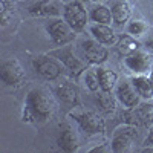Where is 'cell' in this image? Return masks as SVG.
Segmentation results:
<instances>
[{
	"instance_id": "603a6c76",
	"label": "cell",
	"mask_w": 153,
	"mask_h": 153,
	"mask_svg": "<svg viewBox=\"0 0 153 153\" xmlns=\"http://www.w3.org/2000/svg\"><path fill=\"white\" fill-rule=\"evenodd\" d=\"M84 83H86L89 91H92V92L98 91V89H100V81H98L97 69L95 71H86V74H84Z\"/></svg>"
},
{
	"instance_id": "cb8c5ba5",
	"label": "cell",
	"mask_w": 153,
	"mask_h": 153,
	"mask_svg": "<svg viewBox=\"0 0 153 153\" xmlns=\"http://www.w3.org/2000/svg\"><path fill=\"white\" fill-rule=\"evenodd\" d=\"M144 146H146V149L153 147V127H150V130H149V133L144 139Z\"/></svg>"
},
{
	"instance_id": "7a4b0ae2",
	"label": "cell",
	"mask_w": 153,
	"mask_h": 153,
	"mask_svg": "<svg viewBox=\"0 0 153 153\" xmlns=\"http://www.w3.org/2000/svg\"><path fill=\"white\" fill-rule=\"evenodd\" d=\"M71 117L76 121L81 132L86 135H98L106 130V123L100 115L94 110H81V112H72Z\"/></svg>"
},
{
	"instance_id": "30bf717a",
	"label": "cell",
	"mask_w": 153,
	"mask_h": 153,
	"mask_svg": "<svg viewBox=\"0 0 153 153\" xmlns=\"http://www.w3.org/2000/svg\"><path fill=\"white\" fill-rule=\"evenodd\" d=\"M28 11L32 17H58L65 11V6H61L58 0H40L31 5Z\"/></svg>"
},
{
	"instance_id": "5bb4252c",
	"label": "cell",
	"mask_w": 153,
	"mask_h": 153,
	"mask_svg": "<svg viewBox=\"0 0 153 153\" xmlns=\"http://www.w3.org/2000/svg\"><path fill=\"white\" fill-rule=\"evenodd\" d=\"M91 34H92V37L95 38L97 42L103 43L106 46L117 45V42H118V35L115 34V31L110 28V25L95 23V25L91 26Z\"/></svg>"
},
{
	"instance_id": "2e32d148",
	"label": "cell",
	"mask_w": 153,
	"mask_h": 153,
	"mask_svg": "<svg viewBox=\"0 0 153 153\" xmlns=\"http://www.w3.org/2000/svg\"><path fill=\"white\" fill-rule=\"evenodd\" d=\"M112 11V17H113V23L118 25V26H123L126 25V22H129L130 14H132V9L130 5L127 0H115L110 6Z\"/></svg>"
},
{
	"instance_id": "9a60e30c",
	"label": "cell",
	"mask_w": 153,
	"mask_h": 153,
	"mask_svg": "<svg viewBox=\"0 0 153 153\" xmlns=\"http://www.w3.org/2000/svg\"><path fill=\"white\" fill-rule=\"evenodd\" d=\"M132 84L143 100H147V101L153 100V78L152 76H147L146 74L135 75L132 78Z\"/></svg>"
},
{
	"instance_id": "3957f363",
	"label": "cell",
	"mask_w": 153,
	"mask_h": 153,
	"mask_svg": "<svg viewBox=\"0 0 153 153\" xmlns=\"http://www.w3.org/2000/svg\"><path fill=\"white\" fill-rule=\"evenodd\" d=\"M89 16L87 11L84 8V5L81 3V0H72L68 5H65V11H63V19H65L71 28L76 32L83 31L87 26L89 22Z\"/></svg>"
},
{
	"instance_id": "6da1fadb",
	"label": "cell",
	"mask_w": 153,
	"mask_h": 153,
	"mask_svg": "<svg viewBox=\"0 0 153 153\" xmlns=\"http://www.w3.org/2000/svg\"><path fill=\"white\" fill-rule=\"evenodd\" d=\"M55 110H57V103L48 89L34 87L25 98L22 120L25 123L45 124L51 121Z\"/></svg>"
},
{
	"instance_id": "5b68a950",
	"label": "cell",
	"mask_w": 153,
	"mask_h": 153,
	"mask_svg": "<svg viewBox=\"0 0 153 153\" xmlns=\"http://www.w3.org/2000/svg\"><path fill=\"white\" fill-rule=\"evenodd\" d=\"M32 68L34 71L38 74V75H42L43 78L46 80H57L58 76L61 75V65L52 57H49V55H38L32 60Z\"/></svg>"
},
{
	"instance_id": "4316f807",
	"label": "cell",
	"mask_w": 153,
	"mask_h": 153,
	"mask_svg": "<svg viewBox=\"0 0 153 153\" xmlns=\"http://www.w3.org/2000/svg\"><path fill=\"white\" fill-rule=\"evenodd\" d=\"M81 2H89V0H81Z\"/></svg>"
},
{
	"instance_id": "52a82bcc",
	"label": "cell",
	"mask_w": 153,
	"mask_h": 153,
	"mask_svg": "<svg viewBox=\"0 0 153 153\" xmlns=\"http://www.w3.org/2000/svg\"><path fill=\"white\" fill-rule=\"evenodd\" d=\"M25 78H26L25 71L22 69L17 60H6L0 65V80L6 86L17 87L25 81Z\"/></svg>"
},
{
	"instance_id": "8992f818",
	"label": "cell",
	"mask_w": 153,
	"mask_h": 153,
	"mask_svg": "<svg viewBox=\"0 0 153 153\" xmlns=\"http://www.w3.org/2000/svg\"><path fill=\"white\" fill-rule=\"evenodd\" d=\"M51 40H52L55 45L58 46H65V45H69L75 40V32L71 25L63 19V20H55L49 25V26L46 28Z\"/></svg>"
},
{
	"instance_id": "83f0119b",
	"label": "cell",
	"mask_w": 153,
	"mask_h": 153,
	"mask_svg": "<svg viewBox=\"0 0 153 153\" xmlns=\"http://www.w3.org/2000/svg\"><path fill=\"white\" fill-rule=\"evenodd\" d=\"M95 2H101V0H95Z\"/></svg>"
},
{
	"instance_id": "7c38bea8",
	"label": "cell",
	"mask_w": 153,
	"mask_h": 153,
	"mask_svg": "<svg viewBox=\"0 0 153 153\" xmlns=\"http://www.w3.org/2000/svg\"><path fill=\"white\" fill-rule=\"evenodd\" d=\"M117 100L126 107V109H133L139 106L141 103V97L136 92V89L133 87L132 83L123 81L117 87Z\"/></svg>"
},
{
	"instance_id": "d4e9b609",
	"label": "cell",
	"mask_w": 153,
	"mask_h": 153,
	"mask_svg": "<svg viewBox=\"0 0 153 153\" xmlns=\"http://www.w3.org/2000/svg\"><path fill=\"white\" fill-rule=\"evenodd\" d=\"M146 48L150 51V52H153V37H150L149 40H146Z\"/></svg>"
},
{
	"instance_id": "d6986e66",
	"label": "cell",
	"mask_w": 153,
	"mask_h": 153,
	"mask_svg": "<svg viewBox=\"0 0 153 153\" xmlns=\"http://www.w3.org/2000/svg\"><path fill=\"white\" fill-rule=\"evenodd\" d=\"M117 49L118 52L123 54V55H129V54H133L135 51L139 49V42L133 35H130L129 32L127 34H123L118 37V42H117Z\"/></svg>"
},
{
	"instance_id": "ba28073f",
	"label": "cell",
	"mask_w": 153,
	"mask_h": 153,
	"mask_svg": "<svg viewBox=\"0 0 153 153\" xmlns=\"http://www.w3.org/2000/svg\"><path fill=\"white\" fill-rule=\"evenodd\" d=\"M83 52L86 60L91 63V65H103L107 61L109 58V49L106 48V45L100 43L97 40H84L83 42Z\"/></svg>"
},
{
	"instance_id": "8fae6325",
	"label": "cell",
	"mask_w": 153,
	"mask_h": 153,
	"mask_svg": "<svg viewBox=\"0 0 153 153\" xmlns=\"http://www.w3.org/2000/svg\"><path fill=\"white\" fill-rule=\"evenodd\" d=\"M54 55L65 65V68L74 76H78L81 72H86V63L76 57L72 49H60L57 52H54Z\"/></svg>"
},
{
	"instance_id": "9c48e42d",
	"label": "cell",
	"mask_w": 153,
	"mask_h": 153,
	"mask_svg": "<svg viewBox=\"0 0 153 153\" xmlns=\"http://www.w3.org/2000/svg\"><path fill=\"white\" fill-rule=\"evenodd\" d=\"M124 65L135 75H141V74L150 72V69H152V58H150V55L147 52L138 49V51H135L133 54L126 55Z\"/></svg>"
},
{
	"instance_id": "44dd1931",
	"label": "cell",
	"mask_w": 153,
	"mask_h": 153,
	"mask_svg": "<svg viewBox=\"0 0 153 153\" xmlns=\"http://www.w3.org/2000/svg\"><path fill=\"white\" fill-rule=\"evenodd\" d=\"M97 103L101 107V110H104V112H113L115 110V98L112 97L110 92L101 91V94H98V97H97Z\"/></svg>"
},
{
	"instance_id": "4fadbf2b",
	"label": "cell",
	"mask_w": 153,
	"mask_h": 153,
	"mask_svg": "<svg viewBox=\"0 0 153 153\" xmlns=\"http://www.w3.org/2000/svg\"><path fill=\"white\" fill-rule=\"evenodd\" d=\"M57 144L65 152H69V153L76 152L80 149V136L71 126H63L57 138Z\"/></svg>"
},
{
	"instance_id": "ffe728a7",
	"label": "cell",
	"mask_w": 153,
	"mask_h": 153,
	"mask_svg": "<svg viewBox=\"0 0 153 153\" xmlns=\"http://www.w3.org/2000/svg\"><path fill=\"white\" fill-rule=\"evenodd\" d=\"M89 16H91L92 22L100 23V25H110L113 22L112 11L106 5H97L95 8H92V11H91Z\"/></svg>"
},
{
	"instance_id": "277c9868",
	"label": "cell",
	"mask_w": 153,
	"mask_h": 153,
	"mask_svg": "<svg viewBox=\"0 0 153 153\" xmlns=\"http://www.w3.org/2000/svg\"><path fill=\"white\" fill-rule=\"evenodd\" d=\"M136 141V129L132 124H126L121 127H117L112 136V143H110V150L115 153H123V152H129L132 146Z\"/></svg>"
},
{
	"instance_id": "7402d4cb",
	"label": "cell",
	"mask_w": 153,
	"mask_h": 153,
	"mask_svg": "<svg viewBox=\"0 0 153 153\" xmlns=\"http://www.w3.org/2000/svg\"><path fill=\"white\" fill-rule=\"evenodd\" d=\"M149 29L147 23H144L143 20H132L127 26V32L133 37H141L146 34V31Z\"/></svg>"
},
{
	"instance_id": "e0dca14e",
	"label": "cell",
	"mask_w": 153,
	"mask_h": 153,
	"mask_svg": "<svg viewBox=\"0 0 153 153\" xmlns=\"http://www.w3.org/2000/svg\"><path fill=\"white\" fill-rule=\"evenodd\" d=\"M97 74H98V81H100V91L112 92V89L118 83V74L104 66H98Z\"/></svg>"
},
{
	"instance_id": "484cf974",
	"label": "cell",
	"mask_w": 153,
	"mask_h": 153,
	"mask_svg": "<svg viewBox=\"0 0 153 153\" xmlns=\"http://www.w3.org/2000/svg\"><path fill=\"white\" fill-rule=\"evenodd\" d=\"M150 76L153 78V65H152V69H150Z\"/></svg>"
},
{
	"instance_id": "ac0fdd59",
	"label": "cell",
	"mask_w": 153,
	"mask_h": 153,
	"mask_svg": "<svg viewBox=\"0 0 153 153\" xmlns=\"http://www.w3.org/2000/svg\"><path fill=\"white\" fill-rule=\"evenodd\" d=\"M55 94L60 98L61 103L69 104V106H75L76 101H78V92H76V89L72 84H69V83H61L57 87Z\"/></svg>"
}]
</instances>
